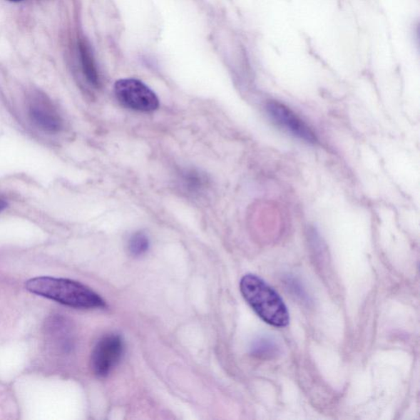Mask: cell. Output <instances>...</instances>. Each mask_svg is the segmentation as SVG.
Returning <instances> with one entry per match:
<instances>
[{"label": "cell", "mask_w": 420, "mask_h": 420, "mask_svg": "<svg viewBox=\"0 0 420 420\" xmlns=\"http://www.w3.org/2000/svg\"><path fill=\"white\" fill-rule=\"evenodd\" d=\"M27 291L70 307L96 309L106 307V302L91 288L65 278L39 277L26 283Z\"/></svg>", "instance_id": "cell-1"}, {"label": "cell", "mask_w": 420, "mask_h": 420, "mask_svg": "<svg viewBox=\"0 0 420 420\" xmlns=\"http://www.w3.org/2000/svg\"><path fill=\"white\" fill-rule=\"evenodd\" d=\"M114 94L126 108L139 112H152L160 106L155 93L139 80L121 79L114 85Z\"/></svg>", "instance_id": "cell-3"}, {"label": "cell", "mask_w": 420, "mask_h": 420, "mask_svg": "<svg viewBox=\"0 0 420 420\" xmlns=\"http://www.w3.org/2000/svg\"><path fill=\"white\" fill-rule=\"evenodd\" d=\"M10 1L19 2V1H21V0H10Z\"/></svg>", "instance_id": "cell-12"}, {"label": "cell", "mask_w": 420, "mask_h": 420, "mask_svg": "<svg viewBox=\"0 0 420 420\" xmlns=\"http://www.w3.org/2000/svg\"><path fill=\"white\" fill-rule=\"evenodd\" d=\"M265 110L270 118L281 128L307 143L317 141L313 130L296 113L280 102L267 103Z\"/></svg>", "instance_id": "cell-5"}, {"label": "cell", "mask_w": 420, "mask_h": 420, "mask_svg": "<svg viewBox=\"0 0 420 420\" xmlns=\"http://www.w3.org/2000/svg\"><path fill=\"white\" fill-rule=\"evenodd\" d=\"M124 352L123 338L108 334L98 342L92 352L91 367L96 375L106 377L116 367Z\"/></svg>", "instance_id": "cell-4"}, {"label": "cell", "mask_w": 420, "mask_h": 420, "mask_svg": "<svg viewBox=\"0 0 420 420\" xmlns=\"http://www.w3.org/2000/svg\"><path fill=\"white\" fill-rule=\"evenodd\" d=\"M8 207V202L0 198V212H2L4 210H6Z\"/></svg>", "instance_id": "cell-11"}, {"label": "cell", "mask_w": 420, "mask_h": 420, "mask_svg": "<svg viewBox=\"0 0 420 420\" xmlns=\"http://www.w3.org/2000/svg\"><path fill=\"white\" fill-rule=\"evenodd\" d=\"M81 68L87 81L95 87L101 85L99 72H98L94 56L88 43L81 41L79 46Z\"/></svg>", "instance_id": "cell-7"}, {"label": "cell", "mask_w": 420, "mask_h": 420, "mask_svg": "<svg viewBox=\"0 0 420 420\" xmlns=\"http://www.w3.org/2000/svg\"><path fill=\"white\" fill-rule=\"evenodd\" d=\"M29 116L31 121L43 132L58 133L63 128V118L56 108L41 95H36L31 100Z\"/></svg>", "instance_id": "cell-6"}, {"label": "cell", "mask_w": 420, "mask_h": 420, "mask_svg": "<svg viewBox=\"0 0 420 420\" xmlns=\"http://www.w3.org/2000/svg\"><path fill=\"white\" fill-rule=\"evenodd\" d=\"M181 182L185 190L189 193H199L203 190L207 185V178L201 173L193 170H185L182 173Z\"/></svg>", "instance_id": "cell-8"}, {"label": "cell", "mask_w": 420, "mask_h": 420, "mask_svg": "<svg viewBox=\"0 0 420 420\" xmlns=\"http://www.w3.org/2000/svg\"><path fill=\"white\" fill-rule=\"evenodd\" d=\"M240 290L245 301L267 324L283 328L290 322L285 302L270 285L254 275H245Z\"/></svg>", "instance_id": "cell-2"}, {"label": "cell", "mask_w": 420, "mask_h": 420, "mask_svg": "<svg viewBox=\"0 0 420 420\" xmlns=\"http://www.w3.org/2000/svg\"><path fill=\"white\" fill-rule=\"evenodd\" d=\"M278 347L275 341L268 337H261L256 340L252 347L253 356L259 358L270 359L277 356Z\"/></svg>", "instance_id": "cell-9"}, {"label": "cell", "mask_w": 420, "mask_h": 420, "mask_svg": "<svg viewBox=\"0 0 420 420\" xmlns=\"http://www.w3.org/2000/svg\"><path fill=\"white\" fill-rule=\"evenodd\" d=\"M128 248L130 253L134 256L143 255L150 248L149 237L143 232H135L130 238Z\"/></svg>", "instance_id": "cell-10"}]
</instances>
